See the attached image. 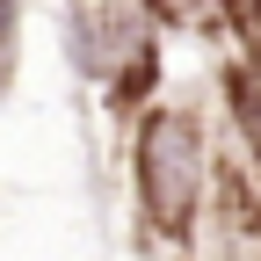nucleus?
<instances>
[{
  "instance_id": "f257e3e1",
  "label": "nucleus",
  "mask_w": 261,
  "mask_h": 261,
  "mask_svg": "<svg viewBox=\"0 0 261 261\" xmlns=\"http://www.w3.org/2000/svg\"><path fill=\"white\" fill-rule=\"evenodd\" d=\"M130 189H138V211L160 240H196L203 225V196H211V138L203 116L181 102H160L138 116V138H130Z\"/></svg>"
},
{
  "instance_id": "f03ea898",
  "label": "nucleus",
  "mask_w": 261,
  "mask_h": 261,
  "mask_svg": "<svg viewBox=\"0 0 261 261\" xmlns=\"http://www.w3.org/2000/svg\"><path fill=\"white\" fill-rule=\"evenodd\" d=\"M145 8H152L160 22H174V29H196V22H211L218 0H145Z\"/></svg>"
},
{
  "instance_id": "7ed1b4c3",
  "label": "nucleus",
  "mask_w": 261,
  "mask_h": 261,
  "mask_svg": "<svg viewBox=\"0 0 261 261\" xmlns=\"http://www.w3.org/2000/svg\"><path fill=\"white\" fill-rule=\"evenodd\" d=\"M225 8H232V29L247 37V51L261 58V0H225Z\"/></svg>"
}]
</instances>
